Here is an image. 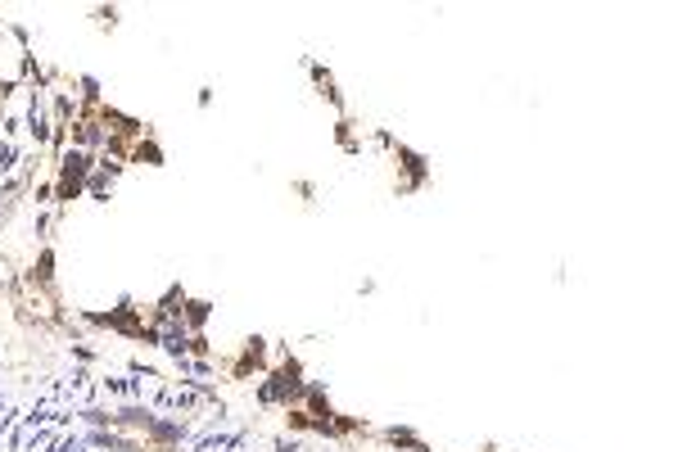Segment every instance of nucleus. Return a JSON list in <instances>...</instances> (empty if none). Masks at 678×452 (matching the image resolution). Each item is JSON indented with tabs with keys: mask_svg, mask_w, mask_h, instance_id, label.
<instances>
[{
	"mask_svg": "<svg viewBox=\"0 0 678 452\" xmlns=\"http://www.w3.org/2000/svg\"><path fill=\"white\" fill-rule=\"evenodd\" d=\"M82 91H86V100H100V82H95V77H82Z\"/></svg>",
	"mask_w": 678,
	"mask_h": 452,
	"instance_id": "obj_11",
	"label": "nucleus"
},
{
	"mask_svg": "<svg viewBox=\"0 0 678 452\" xmlns=\"http://www.w3.org/2000/svg\"><path fill=\"white\" fill-rule=\"evenodd\" d=\"M131 159H145V163H163V154H159L154 145H145V140H140V145L131 150Z\"/></svg>",
	"mask_w": 678,
	"mask_h": 452,
	"instance_id": "obj_9",
	"label": "nucleus"
},
{
	"mask_svg": "<svg viewBox=\"0 0 678 452\" xmlns=\"http://www.w3.org/2000/svg\"><path fill=\"white\" fill-rule=\"evenodd\" d=\"M14 416H18V411H9V407H5V416H0V430H9V425H14Z\"/></svg>",
	"mask_w": 678,
	"mask_h": 452,
	"instance_id": "obj_13",
	"label": "nucleus"
},
{
	"mask_svg": "<svg viewBox=\"0 0 678 452\" xmlns=\"http://www.w3.org/2000/svg\"><path fill=\"white\" fill-rule=\"evenodd\" d=\"M389 439H394V444H403V448H421L412 430H389Z\"/></svg>",
	"mask_w": 678,
	"mask_h": 452,
	"instance_id": "obj_10",
	"label": "nucleus"
},
{
	"mask_svg": "<svg viewBox=\"0 0 678 452\" xmlns=\"http://www.w3.org/2000/svg\"><path fill=\"white\" fill-rule=\"evenodd\" d=\"M14 163H18V150L9 140H0V172H14Z\"/></svg>",
	"mask_w": 678,
	"mask_h": 452,
	"instance_id": "obj_8",
	"label": "nucleus"
},
{
	"mask_svg": "<svg viewBox=\"0 0 678 452\" xmlns=\"http://www.w3.org/2000/svg\"><path fill=\"white\" fill-rule=\"evenodd\" d=\"M50 267H54V258H50V254H41V263H36L32 281H36V285H50Z\"/></svg>",
	"mask_w": 678,
	"mask_h": 452,
	"instance_id": "obj_7",
	"label": "nucleus"
},
{
	"mask_svg": "<svg viewBox=\"0 0 678 452\" xmlns=\"http://www.w3.org/2000/svg\"><path fill=\"white\" fill-rule=\"evenodd\" d=\"M190 353H208V340H204V335H190Z\"/></svg>",
	"mask_w": 678,
	"mask_h": 452,
	"instance_id": "obj_12",
	"label": "nucleus"
},
{
	"mask_svg": "<svg viewBox=\"0 0 678 452\" xmlns=\"http://www.w3.org/2000/svg\"><path fill=\"white\" fill-rule=\"evenodd\" d=\"M78 145L86 150V154H95L104 145V122L100 118H91V113H86V118H78Z\"/></svg>",
	"mask_w": 678,
	"mask_h": 452,
	"instance_id": "obj_3",
	"label": "nucleus"
},
{
	"mask_svg": "<svg viewBox=\"0 0 678 452\" xmlns=\"http://www.w3.org/2000/svg\"><path fill=\"white\" fill-rule=\"evenodd\" d=\"M78 416L86 421L91 430H113V411H100V407H82Z\"/></svg>",
	"mask_w": 678,
	"mask_h": 452,
	"instance_id": "obj_4",
	"label": "nucleus"
},
{
	"mask_svg": "<svg viewBox=\"0 0 678 452\" xmlns=\"http://www.w3.org/2000/svg\"><path fill=\"white\" fill-rule=\"evenodd\" d=\"M145 435L154 439V444H181V439L190 435V425H186V421H163V416H154V425H149Z\"/></svg>",
	"mask_w": 678,
	"mask_h": 452,
	"instance_id": "obj_2",
	"label": "nucleus"
},
{
	"mask_svg": "<svg viewBox=\"0 0 678 452\" xmlns=\"http://www.w3.org/2000/svg\"><path fill=\"white\" fill-rule=\"evenodd\" d=\"M154 416H159V411L145 407V402H127V407L113 411V430H122V425H127V430H149V425H154Z\"/></svg>",
	"mask_w": 678,
	"mask_h": 452,
	"instance_id": "obj_1",
	"label": "nucleus"
},
{
	"mask_svg": "<svg viewBox=\"0 0 678 452\" xmlns=\"http://www.w3.org/2000/svg\"><path fill=\"white\" fill-rule=\"evenodd\" d=\"M204 321H208V303L190 299V303H186V330H199Z\"/></svg>",
	"mask_w": 678,
	"mask_h": 452,
	"instance_id": "obj_5",
	"label": "nucleus"
},
{
	"mask_svg": "<svg viewBox=\"0 0 678 452\" xmlns=\"http://www.w3.org/2000/svg\"><path fill=\"white\" fill-rule=\"evenodd\" d=\"M73 113H78V104H73L68 95H54V127H68Z\"/></svg>",
	"mask_w": 678,
	"mask_h": 452,
	"instance_id": "obj_6",
	"label": "nucleus"
}]
</instances>
